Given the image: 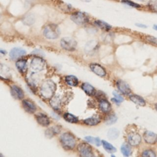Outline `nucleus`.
<instances>
[{"instance_id": "obj_1", "label": "nucleus", "mask_w": 157, "mask_h": 157, "mask_svg": "<svg viewBox=\"0 0 157 157\" xmlns=\"http://www.w3.org/2000/svg\"><path fill=\"white\" fill-rule=\"evenodd\" d=\"M56 84L52 81H45L41 87V94L45 99L52 98L56 90Z\"/></svg>"}, {"instance_id": "obj_2", "label": "nucleus", "mask_w": 157, "mask_h": 157, "mask_svg": "<svg viewBox=\"0 0 157 157\" xmlns=\"http://www.w3.org/2000/svg\"><path fill=\"white\" fill-rule=\"evenodd\" d=\"M44 36L49 39H55L60 35V30L56 24H51L46 26L43 31Z\"/></svg>"}, {"instance_id": "obj_3", "label": "nucleus", "mask_w": 157, "mask_h": 157, "mask_svg": "<svg viewBox=\"0 0 157 157\" xmlns=\"http://www.w3.org/2000/svg\"><path fill=\"white\" fill-rule=\"evenodd\" d=\"M60 141L64 148L73 149L76 145V139L73 134L69 133H63L60 137Z\"/></svg>"}, {"instance_id": "obj_4", "label": "nucleus", "mask_w": 157, "mask_h": 157, "mask_svg": "<svg viewBox=\"0 0 157 157\" xmlns=\"http://www.w3.org/2000/svg\"><path fill=\"white\" fill-rule=\"evenodd\" d=\"M71 19L77 25H83L88 23L89 21V17L85 13L77 11L71 15Z\"/></svg>"}, {"instance_id": "obj_5", "label": "nucleus", "mask_w": 157, "mask_h": 157, "mask_svg": "<svg viewBox=\"0 0 157 157\" xmlns=\"http://www.w3.org/2000/svg\"><path fill=\"white\" fill-rule=\"evenodd\" d=\"M60 44L64 49L68 51H73L77 47V42L73 38L70 37L62 38Z\"/></svg>"}, {"instance_id": "obj_6", "label": "nucleus", "mask_w": 157, "mask_h": 157, "mask_svg": "<svg viewBox=\"0 0 157 157\" xmlns=\"http://www.w3.org/2000/svg\"><path fill=\"white\" fill-rule=\"evenodd\" d=\"M31 70L34 72H39L43 70L46 66V62L39 57L34 58L31 62Z\"/></svg>"}, {"instance_id": "obj_7", "label": "nucleus", "mask_w": 157, "mask_h": 157, "mask_svg": "<svg viewBox=\"0 0 157 157\" xmlns=\"http://www.w3.org/2000/svg\"><path fill=\"white\" fill-rule=\"evenodd\" d=\"M77 149L83 156L91 157L93 156L92 149L90 145L87 143H82L78 145Z\"/></svg>"}, {"instance_id": "obj_8", "label": "nucleus", "mask_w": 157, "mask_h": 157, "mask_svg": "<svg viewBox=\"0 0 157 157\" xmlns=\"http://www.w3.org/2000/svg\"><path fill=\"white\" fill-rule=\"evenodd\" d=\"M128 143L131 146H138L141 142V136L136 132H130L127 136Z\"/></svg>"}, {"instance_id": "obj_9", "label": "nucleus", "mask_w": 157, "mask_h": 157, "mask_svg": "<svg viewBox=\"0 0 157 157\" xmlns=\"http://www.w3.org/2000/svg\"><path fill=\"white\" fill-rule=\"evenodd\" d=\"M91 70L96 75L100 77H104L106 75V71L103 66L98 63H92L90 64Z\"/></svg>"}, {"instance_id": "obj_10", "label": "nucleus", "mask_w": 157, "mask_h": 157, "mask_svg": "<svg viewBox=\"0 0 157 157\" xmlns=\"http://www.w3.org/2000/svg\"><path fill=\"white\" fill-rule=\"evenodd\" d=\"M144 139L146 143L153 144L157 141V134L153 132L147 131L144 134Z\"/></svg>"}, {"instance_id": "obj_11", "label": "nucleus", "mask_w": 157, "mask_h": 157, "mask_svg": "<svg viewBox=\"0 0 157 157\" xmlns=\"http://www.w3.org/2000/svg\"><path fill=\"white\" fill-rule=\"evenodd\" d=\"M25 54H26V51L24 49L16 47L10 50L9 53V56L11 59L15 60L22 57V56L25 55Z\"/></svg>"}, {"instance_id": "obj_12", "label": "nucleus", "mask_w": 157, "mask_h": 157, "mask_svg": "<svg viewBox=\"0 0 157 157\" xmlns=\"http://www.w3.org/2000/svg\"><path fill=\"white\" fill-rule=\"evenodd\" d=\"M117 86L119 91L124 95H129L131 91L129 85L124 81H118L117 82Z\"/></svg>"}, {"instance_id": "obj_13", "label": "nucleus", "mask_w": 157, "mask_h": 157, "mask_svg": "<svg viewBox=\"0 0 157 157\" xmlns=\"http://www.w3.org/2000/svg\"><path fill=\"white\" fill-rule=\"evenodd\" d=\"M10 76V70L9 67L4 64H0V78L9 79Z\"/></svg>"}, {"instance_id": "obj_14", "label": "nucleus", "mask_w": 157, "mask_h": 157, "mask_svg": "<svg viewBox=\"0 0 157 157\" xmlns=\"http://www.w3.org/2000/svg\"><path fill=\"white\" fill-rule=\"evenodd\" d=\"M22 105H23L24 109L30 114H33L36 110V106L34 103L29 100H24L23 102H22Z\"/></svg>"}, {"instance_id": "obj_15", "label": "nucleus", "mask_w": 157, "mask_h": 157, "mask_svg": "<svg viewBox=\"0 0 157 157\" xmlns=\"http://www.w3.org/2000/svg\"><path fill=\"white\" fill-rule=\"evenodd\" d=\"M11 94L16 99H20L24 98V94L22 90L17 86L14 85L11 87Z\"/></svg>"}, {"instance_id": "obj_16", "label": "nucleus", "mask_w": 157, "mask_h": 157, "mask_svg": "<svg viewBox=\"0 0 157 157\" xmlns=\"http://www.w3.org/2000/svg\"><path fill=\"white\" fill-rule=\"evenodd\" d=\"M36 120L39 124L44 127H47L50 124L49 118L47 116L44 114H39L36 116Z\"/></svg>"}, {"instance_id": "obj_17", "label": "nucleus", "mask_w": 157, "mask_h": 157, "mask_svg": "<svg viewBox=\"0 0 157 157\" xmlns=\"http://www.w3.org/2000/svg\"><path fill=\"white\" fill-rule=\"evenodd\" d=\"M130 99L134 104L140 106H144L145 105V100L140 96L137 95H131Z\"/></svg>"}, {"instance_id": "obj_18", "label": "nucleus", "mask_w": 157, "mask_h": 157, "mask_svg": "<svg viewBox=\"0 0 157 157\" xmlns=\"http://www.w3.org/2000/svg\"><path fill=\"white\" fill-rule=\"evenodd\" d=\"M99 108L103 113H107L111 110V105L108 101H107L106 99H104L100 101Z\"/></svg>"}, {"instance_id": "obj_19", "label": "nucleus", "mask_w": 157, "mask_h": 157, "mask_svg": "<svg viewBox=\"0 0 157 157\" xmlns=\"http://www.w3.org/2000/svg\"><path fill=\"white\" fill-rule=\"evenodd\" d=\"M101 118L98 116H93L91 117H89L84 120V123L86 125L89 126H95L98 125L100 122Z\"/></svg>"}, {"instance_id": "obj_20", "label": "nucleus", "mask_w": 157, "mask_h": 157, "mask_svg": "<svg viewBox=\"0 0 157 157\" xmlns=\"http://www.w3.org/2000/svg\"><path fill=\"white\" fill-rule=\"evenodd\" d=\"M60 132V128L58 126H55L51 127L50 128H48L46 131V137L49 138H52L55 134H58Z\"/></svg>"}, {"instance_id": "obj_21", "label": "nucleus", "mask_w": 157, "mask_h": 157, "mask_svg": "<svg viewBox=\"0 0 157 157\" xmlns=\"http://www.w3.org/2000/svg\"><path fill=\"white\" fill-rule=\"evenodd\" d=\"M83 90L88 95H93L95 93V88L88 83H84L82 85Z\"/></svg>"}, {"instance_id": "obj_22", "label": "nucleus", "mask_w": 157, "mask_h": 157, "mask_svg": "<svg viewBox=\"0 0 157 157\" xmlns=\"http://www.w3.org/2000/svg\"><path fill=\"white\" fill-rule=\"evenodd\" d=\"M95 24L99 27V28L106 30V31H109L112 28V26L109 25V24L106 23V22L101 20H97L95 21Z\"/></svg>"}, {"instance_id": "obj_23", "label": "nucleus", "mask_w": 157, "mask_h": 157, "mask_svg": "<svg viewBox=\"0 0 157 157\" xmlns=\"http://www.w3.org/2000/svg\"><path fill=\"white\" fill-rule=\"evenodd\" d=\"M50 105L55 110L60 109L61 106V99L59 96H55L50 100Z\"/></svg>"}, {"instance_id": "obj_24", "label": "nucleus", "mask_w": 157, "mask_h": 157, "mask_svg": "<svg viewBox=\"0 0 157 157\" xmlns=\"http://www.w3.org/2000/svg\"><path fill=\"white\" fill-rule=\"evenodd\" d=\"M120 134L119 131L116 128H111L107 132V136L111 140L116 139Z\"/></svg>"}, {"instance_id": "obj_25", "label": "nucleus", "mask_w": 157, "mask_h": 157, "mask_svg": "<svg viewBox=\"0 0 157 157\" xmlns=\"http://www.w3.org/2000/svg\"><path fill=\"white\" fill-rule=\"evenodd\" d=\"M16 67L19 70V71H20L21 73H24L27 70V61L24 60H19L16 63Z\"/></svg>"}, {"instance_id": "obj_26", "label": "nucleus", "mask_w": 157, "mask_h": 157, "mask_svg": "<svg viewBox=\"0 0 157 157\" xmlns=\"http://www.w3.org/2000/svg\"><path fill=\"white\" fill-rule=\"evenodd\" d=\"M66 82L67 84L70 86H73V87L77 86L78 83L77 78L74 76H67L66 77Z\"/></svg>"}, {"instance_id": "obj_27", "label": "nucleus", "mask_w": 157, "mask_h": 157, "mask_svg": "<svg viewBox=\"0 0 157 157\" xmlns=\"http://www.w3.org/2000/svg\"><path fill=\"white\" fill-rule=\"evenodd\" d=\"M121 152L125 156H130L131 153V149L130 145L127 143L123 144L121 147Z\"/></svg>"}, {"instance_id": "obj_28", "label": "nucleus", "mask_w": 157, "mask_h": 157, "mask_svg": "<svg viewBox=\"0 0 157 157\" xmlns=\"http://www.w3.org/2000/svg\"><path fill=\"white\" fill-rule=\"evenodd\" d=\"M102 144L103 145V147L104 149L109 153H114L117 151L116 147L114 146H113V145L110 144V143L107 142L106 141H103L102 142Z\"/></svg>"}, {"instance_id": "obj_29", "label": "nucleus", "mask_w": 157, "mask_h": 157, "mask_svg": "<svg viewBox=\"0 0 157 157\" xmlns=\"http://www.w3.org/2000/svg\"><path fill=\"white\" fill-rule=\"evenodd\" d=\"M63 117L65 120H66L67 121H68L70 123H76L78 122V118L70 113H65Z\"/></svg>"}, {"instance_id": "obj_30", "label": "nucleus", "mask_w": 157, "mask_h": 157, "mask_svg": "<svg viewBox=\"0 0 157 157\" xmlns=\"http://www.w3.org/2000/svg\"><path fill=\"white\" fill-rule=\"evenodd\" d=\"M85 139L88 142L95 144L96 146H100L101 144L102 143L101 142L100 139L98 138H93L92 136H87V137H85Z\"/></svg>"}, {"instance_id": "obj_31", "label": "nucleus", "mask_w": 157, "mask_h": 157, "mask_svg": "<svg viewBox=\"0 0 157 157\" xmlns=\"http://www.w3.org/2000/svg\"><path fill=\"white\" fill-rule=\"evenodd\" d=\"M121 2L123 4H125L126 5H128L130 7H134V8H140L141 7V5L138 4V3H134L132 1H131V0H121Z\"/></svg>"}, {"instance_id": "obj_32", "label": "nucleus", "mask_w": 157, "mask_h": 157, "mask_svg": "<svg viewBox=\"0 0 157 157\" xmlns=\"http://www.w3.org/2000/svg\"><path fill=\"white\" fill-rule=\"evenodd\" d=\"M144 39L147 42H149L151 44H153V45H156V46H157V38H156V37L150 36V35H147V36H145Z\"/></svg>"}, {"instance_id": "obj_33", "label": "nucleus", "mask_w": 157, "mask_h": 157, "mask_svg": "<svg viewBox=\"0 0 157 157\" xmlns=\"http://www.w3.org/2000/svg\"><path fill=\"white\" fill-rule=\"evenodd\" d=\"M113 95L114 96V98L113 99H112V100H113L114 102L118 104V103H120L123 101V97L121 95H120L119 94H118L117 92H113Z\"/></svg>"}, {"instance_id": "obj_34", "label": "nucleus", "mask_w": 157, "mask_h": 157, "mask_svg": "<svg viewBox=\"0 0 157 157\" xmlns=\"http://www.w3.org/2000/svg\"><path fill=\"white\" fill-rule=\"evenodd\" d=\"M117 117H116V116L110 115L107 118L106 122L107 125H112L113 124V123H115L117 121Z\"/></svg>"}, {"instance_id": "obj_35", "label": "nucleus", "mask_w": 157, "mask_h": 157, "mask_svg": "<svg viewBox=\"0 0 157 157\" xmlns=\"http://www.w3.org/2000/svg\"><path fill=\"white\" fill-rule=\"evenodd\" d=\"M149 8L153 11L157 10V0H150L148 3Z\"/></svg>"}, {"instance_id": "obj_36", "label": "nucleus", "mask_w": 157, "mask_h": 157, "mask_svg": "<svg viewBox=\"0 0 157 157\" xmlns=\"http://www.w3.org/2000/svg\"><path fill=\"white\" fill-rule=\"evenodd\" d=\"M143 156H145V157H147V156H149V157H155L156 156V154L152 150H145L142 155Z\"/></svg>"}, {"instance_id": "obj_37", "label": "nucleus", "mask_w": 157, "mask_h": 157, "mask_svg": "<svg viewBox=\"0 0 157 157\" xmlns=\"http://www.w3.org/2000/svg\"><path fill=\"white\" fill-rule=\"evenodd\" d=\"M137 27H139V28H147V26L146 25H145L144 24H136Z\"/></svg>"}, {"instance_id": "obj_38", "label": "nucleus", "mask_w": 157, "mask_h": 157, "mask_svg": "<svg viewBox=\"0 0 157 157\" xmlns=\"http://www.w3.org/2000/svg\"><path fill=\"white\" fill-rule=\"evenodd\" d=\"M0 52H1V53H3V54H6V51L5 50H1V49H0Z\"/></svg>"}, {"instance_id": "obj_39", "label": "nucleus", "mask_w": 157, "mask_h": 157, "mask_svg": "<svg viewBox=\"0 0 157 157\" xmlns=\"http://www.w3.org/2000/svg\"><path fill=\"white\" fill-rule=\"evenodd\" d=\"M153 28H154L155 30L157 31V25H155L153 26Z\"/></svg>"}, {"instance_id": "obj_40", "label": "nucleus", "mask_w": 157, "mask_h": 157, "mask_svg": "<svg viewBox=\"0 0 157 157\" xmlns=\"http://www.w3.org/2000/svg\"><path fill=\"white\" fill-rule=\"evenodd\" d=\"M137 1H146V0H137Z\"/></svg>"}, {"instance_id": "obj_41", "label": "nucleus", "mask_w": 157, "mask_h": 157, "mask_svg": "<svg viewBox=\"0 0 157 157\" xmlns=\"http://www.w3.org/2000/svg\"><path fill=\"white\" fill-rule=\"evenodd\" d=\"M155 108H156V110H157V103L155 104Z\"/></svg>"}, {"instance_id": "obj_42", "label": "nucleus", "mask_w": 157, "mask_h": 157, "mask_svg": "<svg viewBox=\"0 0 157 157\" xmlns=\"http://www.w3.org/2000/svg\"><path fill=\"white\" fill-rule=\"evenodd\" d=\"M0 156H2V155L1 154H0Z\"/></svg>"}]
</instances>
